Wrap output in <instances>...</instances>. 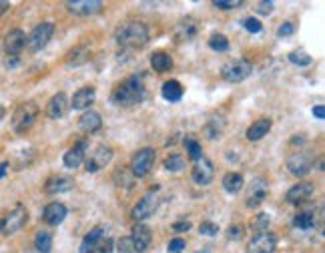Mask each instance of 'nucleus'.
<instances>
[{"label":"nucleus","instance_id":"obj_34","mask_svg":"<svg viewBox=\"0 0 325 253\" xmlns=\"http://www.w3.org/2000/svg\"><path fill=\"white\" fill-rule=\"evenodd\" d=\"M207 42H209V48L215 50V52H225V50L229 48V38H227L225 34H221V32L211 34Z\"/></svg>","mask_w":325,"mask_h":253},{"label":"nucleus","instance_id":"obj_38","mask_svg":"<svg viewBox=\"0 0 325 253\" xmlns=\"http://www.w3.org/2000/svg\"><path fill=\"white\" fill-rule=\"evenodd\" d=\"M133 181H135V177H133V173L129 171V169H125V167H119L117 171H115V183L119 185V187H133Z\"/></svg>","mask_w":325,"mask_h":253},{"label":"nucleus","instance_id":"obj_8","mask_svg":"<svg viewBox=\"0 0 325 253\" xmlns=\"http://www.w3.org/2000/svg\"><path fill=\"white\" fill-rule=\"evenodd\" d=\"M52 32H54V24H52V22H40V24L34 26L32 32L28 34L26 46H28L32 52L42 50V48L48 44V40L52 38Z\"/></svg>","mask_w":325,"mask_h":253},{"label":"nucleus","instance_id":"obj_50","mask_svg":"<svg viewBox=\"0 0 325 253\" xmlns=\"http://www.w3.org/2000/svg\"><path fill=\"white\" fill-rule=\"evenodd\" d=\"M313 115H315L317 119H325V107L323 105H315V107H313Z\"/></svg>","mask_w":325,"mask_h":253},{"label":"nucleus","instance_id":"obj_7","mask_svg":"<svg viewBox=\"0 0 325 253\" xmlns=\"http://www.w3.org/2000/svg\"><path fill=\"white\" fill-rule=\"evenodd\" d=\"M153 163H155V149L145 147V149L137 151L135 157H133V161H131V173H133V177L135 179L137 177L139 179L141 177H147L151 173V169H153Z\"/></svg>","mask_w":325,"mask_h":253},{"label":"nucleus","instance_id":"obj_52","mask_svg":"<svg viewBox=\"0 0 325 253\" xmlns=\"http://www.w3.org/2000/svg\"><path fill=\"white\" fill-rule=\"evenodd\" d=\"M291 143H293V145H303V143H305V137H303V135H295V137L291 139Z\"/></svg>","mask_w":325,"mask_h":253},{"label":"nucleus","instance_id":"obj_35","mask_svg":"<svg viewBox=\"0 0 325 253\" xmlns=\"http://www.w3.org/2000/svg\"><path fill=\"white\" fill-rule=\"evenodd\" d=\"M287 58H289V62H291V64H297V66H309V64L313 62L311 54H309V52H305L303 48H297V50L289 52V54H287Z\"/></svg>","mask_w":325,"mask_h":253},{"label":"nucleus","instance_id":"obj_22","mask_svg":"<svg viewBox=\"0 0 325 253\" xmlns=\"http://www.w3.org/2000/svg\"><path fill=\"white\" fill-rule=\"evenodd\" d=\"M66 111H68V99L64 93H56L46 105V115L50 119H60L66 115Z\"/></svg>","mask_w":325,"mask_h":253},{"label":"nucleus","instance_id":"obj_44","mask_svg":"<svg viewBox=\"0 0 325 253\" xmlns=\"http://www.w3.org/2000/svg\"><path fill=\"white\" fill-rule=\"evenodd\" d=\"M117 247H119V251L121 253H135V245H133L131 237H121V239L117 241Z\"/></svg>","mask_w":325,"mask_h":253},{"label":"nucleus","instance_id":"obj_10","mask_svg":"<svg viewBox=\"0 0 325 253\" xmlns=\"http://www.w3.org/2000/svg\"><path fill=\"white\" fill-rule=\"evenodd\" d=\"M313 161L315 159H313V155L309 151H299V153H293L287 159V169H289V173H293L297 177H303V175H307L311 171Z\"/></svg>","mask_w":325,"mask_h":253},{"label":"nucleus","instance_id":"obj_46","mask_svg":"<svg viewBox=\"0 0 325 253\" xmlns=\"http://www.w3.org/2000/svg\"><path fill=\"white\" fill-rule=\"evenodd\" d=\"M295 32V24L293 22H281L279 28H277V34L279 36H291Z\"/></svg>","mask_w":325,"mask_h":253},{"label":"nucleus","instance_id":"obj_45","mask_svg":"<svg viewBox=\"0 0 325 253\" xmlns=\"http://www.w3.org/2000/svg\"><path fill=\"white\" fill-rule=\"evenodd\" d=\"M243 237V227L237 223V225H231L229 229H227V239L229 241H239Z\"/></svg>","mask_w":325,"mask_h":253},{"label":"nucleus","instance_id":"obj_26","mask_svg":"<svg viewBox=\"0 0 325 253\" xmlns=\"http://www.w3.org/2000/svg\"><path fill=\"white\" fill-rule=\"evenodd\" d=\"M161 95H162V99H165V101H169V103H177V101H181V99H183V85H181L179 80H167V82L162 85Z\"/></svg>","mask_w":325,"mask_h":253},{"label":"nucleus","instance_id":"obj_40","mask_svg":"<svg viewBox=\"0 0 325 253\" xmlns=\"http://www.w3.org/2000/svg\"><path fill=\"white\" fill-rule=\"evenodd\" d=\"M269 215L267 213H259L257 217H255V221L251 223V229L253 231H257V233H261V231H267V227H269Z\"/></svg>","mask_w":325,"mask_h":253},{"label":"nucleus","instance_id":"obj_9","mask_svg":"<svg viewBox=\"0 0 325 253\" xmlns=\"http://www.w3.org/2000/svg\"><path fill=\"white\" fill-rule=\"evenodd\" d=\"M113 159V149L107 145H99L91 155H87L85 163H87V171L89 173H97L101 169H105Z\"/></svg>","mask_w":325,"mask_h":253},{"label":"nucleus","instance_id":"obj_19","mask_svg":"<svg viewBox=\"0 0 325 253\" xmlns=\"http://www.w3.org/2000/svg\"><path fill=\"white\" fill-rule=\"evenodd\" d=\"M311 195H313V185L307 183V181H303V183L293 185V187L287 191L285 199H287V203H291V205H299V203L307 201Z\"/></svg>","mask_w":325,"mask_h":253},{"label":"nucleus","instance_id":"obj_24","mask_svg":"<svg viewBox=\"0 0 325 253\" xmlns=\"http://www.w3.org/2000/svg\"><path fill=\"white\" fill-rule=\"evenodd\" d=\"M66 219V207L58 201L54 203H48L46 209H44V221L48 225H60L62 221Z\"/></svg>","mask_w":325,"mask_h":253},{"label":"nucleus","instance_id":"obj_18","mask_svg":"<svg viewBox=\"0 0 325 253\" xmlns=\"http://www.w3.org/2000/svg\"><path fill=\"white\" fill-rule=\"evenodd\" d=\"M24 46H26V34L20 28H14V30H10L6 34V38H4V50H6L8 56H16Z\"/></svg>","mask_w":325,"mask_h":253},{"label":"nucleus","instance_id":"obj_49","mask_svg":"<svg viewBox=\"0 0 325 253\" xmlns=\"http://www.w3.org/2000/svg\"><path fill=\"white\" fill-rule=\"evenodd\" d=\"M189 229H191V221H187V219L173 223V231H177V233H183V231H189Z\"/></svg>","mask_w":325,"mask_h":253},{"label":"nucleus","instance_id":"obj_15","mask_svg":"<svg viewBox=\"0 0 325 253\" xmlns=\"http://www.w3.org/2000/svg\"><path fill=\"white\" fill-rule=\"evenodd\" d=\"M87 151H89V141H78L74 147H70L66 153H64V165L68 167V169H76V167H80L83 163H85V159H87Z\"/></svg>","mask_w":325,"mask_h":253},{"label":"nucleus","instance_id":"obj_23","mask_svg":"<svg viewBox=\"0 0 325 253\" xmlns=\"http://www.w3.org/2000/svg\"><path fill=\"white\" fill-rule=\"evenodd\" d=\"M103 127V117L97 113V111H85L78 119V129L85 131V133H95Z\"/></svg>","mask_w":325,"mask_h":253},{"label":"nucleus","instance_id":"obj_4","mask_svg":"<svg viewBox=\"0 0 325 253\" xmlns=\"http://www.w3.org/2000/svg\"><path fill=\"white\" fill-rule=\"evenodd\" d=\"M28 221V211L22 205H16L14 209H10L2 219H0V233L2 235H12L16 231H20Z\"/></svg>","mask_w":325,"mask_h":253},{"label":"nucleus","instance_id":"obj_12","mask_svg":"<svg viewBox=\"0 0 325 253\" xmlns=\"http://www.w3.org/2000/svg\"><path fill=\"white\" fill-rule=\"evenodd\" d=\"M191 177L197 185H209L215 177V169H213V163L207 159V157H201L199 161H195L193 165V171H191Z\"/></svg>","mask_w":325,"mask_h":253},{"label":"nucleus","instance_id":"obj_14","mask_svg":"<svg viewBox=\"0 0 325 253\" xmlns=\"http://www.w3.org/2000/svg\"><path fill=\"white\" fill-rule=\"evenodd\" d=\"M267 191H269V185L263 177L253 179L249 185V191H247V207H259L263 203V199L267 197Z\"/></svg>","mask_w":325,"mask_h":253},{"label":"nucleus","instance_id":"obj_20","mask_svg":"<svg viewBox=\"0 0 325 253\" xmlns=\"http://www.w3.org/2000/svg\"><path fill=\"white\" fill-rule=\"evenodd\" d=\"M197 30H199V22H197L195 18H183V20L175 26V38H177L179 42H187V40L195 38Z\"/></svg>","mask_w":325,"mask_h":253},{"label":"nucleus","instance_id":"obj_36","mask_svg":"<svg viewBox=\"0 0 325 253\" xmlns=\"http://www.w3.org/2000/svg\"><path fill=\"white\" fill-rule=\"evenodd\" d=\"M293 225L297 229H311V227H315V213L313 211H303V213L295 215Z\"/></svg>","mask_w":325,"mask_h":253},{"label":"nucleus","instance_id":"obj_53","mask_svg":"<svg viewBox=\"0 0 325 253\" xmlns=\"http://www.w3.org/2000/svg\"><path fill=\"white\" fill-rule=\"evenodd\" d=\"M8 8H10V4H8V2H4V0H0V16H2Z\"/></svg>","mask_w":325,"mask_h":253},{"label":"nucleus","instance_id":"obj_29","mask_svg":"<svg viewBox=\"0 0 325 253\" xmlns=\"http://www.w3.org/2000/svg\"><path fill=\"white\" fill-rule=\"evenodd\" d=\"M89 48L87 46H76V48H72L68 54H66V64L68 66H80V64H85L87 60H89Z\"/></svg>","mask_w":325,"mask_h":253},{"label":"nucleus","instance_id":"obj_31","mask_svg":"<svg viewBox=\"0 0 325 253\" xmlns=\"http://www.w3.org/2000/svg\"><path fill=\"white\" fill-rule=\"evenodd\" d=\"M105 235V227H95V229H91L87 235H85V239H83V245H80V253H89V249L101 239Z\"/></svg>","mask_w":325,"mask_h":253},{"label":"nucleus","instance_id":"obj_41","mask_svg":"<svg viewBox=\"0 0 325 253\" xmlns=\"http://www.w3.org/2000/svg\"><path fill=\"white\" fill-rule=\"evenodd\" d=\"M199 233L205 237H215V235H219V225H215L213 221H203L199 225Z\"/></svg>","mask_w":325,"mask_h":253},{"label":"nucleus","instance_id":"obj_43","mask_svg":"<svg viewBox=\"0 0 325 253\" xmlns=\"http://www.w3.org/2000/svg\"><path fill=\"white\" fill-rule=\"evenodd\" d=\"M213 4L217 8H221V10H233V8H239L243 2L241 0H215Z\"/></svg>","mask_w":325,"mask_h":253},{"label":"nucleus","instance_id":"obj_1","mask_svg":"<svg viewBox=\"0 0 325 253\" xmlns=\"http://www.w3.org/2000/svg\"><path fill=\"white\" fill-rule=\"evenodd\" d=\"M147 97V87H145V76L143 74H133L127 80L119 82L113 91L111 101L119 107H135L143 103Z\"/></svg>","mask_w":325,"mask_h":253},{"label":"nucleus","instance_id":"obj_3","mask_svg":"<svg viewBox=\"0 0 325 253\" xmlns=\"http://www.w3.org/2000/svg\"><path fill=\"white\" fill-rule=\"evenodd\" d=\"M36 117H38V107H36V103H32V101L22 103V105L14 111V115H12V129H14V133H18V135L26 133V131L34 125Z\"/></svg>","mask_w":325,"mask_h":253},{"label":"nucleus","instance_id":"obj_27","mask_svg":"<svg viewBox=\"0 0 325 253\" xmlns=\"http://www.w3.org/2000/svg\"><path fill=\"white\" fill-rule=\"evenodd\" d=\"M223 189H225L227 193H231V195L239 193V191L243 189V175H241V173H235V171L227 173V175L223 177Z\"/></svg>","mask_w":325,"mask_h":253},{"label":"nucleus","instance_id":"obj_32","mask_svg":"<svg viewBox=\"0 0 325 253\" xmlns=\"http://www.w3.org/2000/svg\"><path fill=\"white\" fill-rule=\"evenodd\" d=\"M34 247L38 253H50L52 249V235L48 231H38L34 235Z\"/></svg>","mask_w":325,"mask_h":253},{"label":"nucleus","instance_id":"obj_48","mask_svg":"<svg viewBox=\"0 0 325 253\" xmlns=\"http://www.w3.org/2000/svg\"><path fill=\"white\" fill-rule=\"evenodd\" d=\"M257 12L263 14V16H269V14L273 12V2H271V0H269V2H267V0L259 2V4H257Z\"/></svg>","mask_w":325,"mask_h":253},{"label":"nucleus","instance_id":"obj_17","mask_svg":"<svg viewBox=\"0 0 325 253\" xmlns=\"http://www.w3.org/2000/svg\"><path fill=\"white\" fill-rule=\"evenodd\" d=\"M74 187V179L70 175H52L46 179L44 183V191L48 195H56V193H66Z\"/></svg>","mask_w":325,"mask_h":253},{"label":"nucleus","instance_id":"obj_13","mask_svg":"<svg viewBox=\"0 0 325 253\" xmlns=\"http://www.w3.org/2000/svg\"><path fill=\"white\" fill-rule=\"evenodd\" d=\"M131 241L135 245V253H143L149 249L151 241H153V231L149 225L145 223H135L133 231H131Z\"/></svg>","mask_w":325,"mask_h":253},{"label":"nucleus","instance_id":"obj_2","mask_svg":"<svg viewBox=\"0 0 325 253\" xmlns=\"http://www.w3.org/2000/svg\"><path fill=\"white\" fill-rule=\"evenodd\" d=\"M115 38L123 48H143L149 42V28L143 22H125L119 26Z\"/></svg>","mask_w":325,"mask_h":253},{"label":"nucleus","instance_id":"obj_25","mask_svg":"<svg viewBox=\"0 0 325 253\" xmlns=\"http://www.w3.org/2000/svg\"><path fill=\"white\" fill-rule=\"evenodd\" d=\"M271 121L269 119H259V121H255V123H251V127L247 129V139L249 141H259V139H263L269 131H271Z\"/></svg>","mask_w":325,"mask_h":253},{"label":"nucleus","instance_id":"obj_39","mask_svg":"<svg viewBox=\"0 0 325 253\" xmlns=\"http://www.w3.org/2000/svg\"><path fill=\"white\" fill-rule=\"evenodd\" d=\"M223 127H225V123H223V119L217 123V121H209L207 125H205V135L209 137V139H217L219 135H221V131H223Z\"/></svg>","mask_w":325,"mask_h":253},{"label":"nucleus","instance_id":"obj_5","mask_svg":"<svg viewBox=\"0 0 325 253\" xmlns=\"http://www.w3.org/2000/svg\"><path fill=\"white\" fill-rule=\"evenodd\" d=\"M159 191V185H153V189L147 193V195H143L141 199H139V203L133 207V211H131V219H135L137 223H143V219H147V217H151L155 211H157V205H159V199H157V193Z\"/></svg>","mask_w":325,"mask_h":253},{"label":"nucleus","instance_id":"obj_16","mask_svg":"<svg viewBox=\"0 0 325 253\" xmlns=\"http://www.w3.org/2000/svg\"><path fill=\"white\" fill-rule=\"evenodd\" d=\"M66 8L72 14L91 16V14H97V12L103 10V2L101 0H68L66 2Z\"/></svg>","mask_w":325,"mask_h":253},{"label":"nucleus","instance_id":"obj_55","mask_svg":"<svg viewBox=\"0 0 325 253\" xmlns=\"http://www.w3.org/2000/svg\"><path fill=\"white\" fill-rule=\"evenodd\" d=\"M4 113H6V111H4V107H2V105H0V119H2V117H4Z\"/></svg>","mask_w":325,"mask_h":253},{"label":"nucleus","instance_id":"obj_47","mask_svg":"<svg viewBox=\"0 0 325 253\" xmlns=\"http://www.w3.org/2000/svg\"><path fill=\"white\" fill-rule=\"evenodd\" d=\"M183 249H185V239L177 237V239L169 241V253H181Z\"/></svg>","mask_w":325,"mask_h":253},{"label":"nucleus","instance_id":"obj_6","mask_svg":"<svg viewBox=\"0 0 325 253\" xmlns=\"http://www.w3.org/2000/svg\"><path fill=\"white\" fill-rule=\"evenodd\" d=\"M251 70H253V64H251L249 60H245V58H235V60H229V62L223 66L221 74H223V78H225L227 82H243V80L251 74Z\"/></svg>","mask_w":325,"mask_h":253},{"label":"nucleus","instance_id":"obj_37","mask_svg":"<svg viewBox=\"0 0 325 253\" xmlns=\"http://www.w3.org/2000/svg\"><path fill=\"white\" fill-rule=\"evenodd\" d=\"M89 253H115V241L109 235H103L91 249Z\"/></svg>","mask_w":325,"mask_h":253},{"label":"nucleus","instance_id":"obj_11","mask_svg":"<svg viewBox=\"0 0 325 253\" xmlns=\"http://www.w3.org/2000/svg\"><path fill=\"white\" fill-rule=\"evenodd\" d=\"M277 247V237L271 231H261L257 235L251 237L249 245H247V253H273Z\"/></svg>","mask_w":325,"mask_h":253},{"label":"nucleus","instance_id":"obj_42","mask_svg":"<svg viewBox=\"0 0 325 253\" xmlns=\"http://www.w3.org/2000/svg\"><path fill=\"white\" fill-rule=\"evenodd\" d=\"M241 24H243V28H245L247 32H253V34L261 32V28H263V24H261L257 18H243Z\"/></svg>","mask_w":325,"mask_h":253},{"label":"nucleus","instance_id":"obj_51","mask_svg":"<svg viewBox=\"0 0 325 253\" xmlns=\"http://www.w3.org/2000/svg\"><path fill=\"white\" fill-rule=\"evenodd\" d=\"M18 64V56H8V60H6V66L8 68H14Z\"/></svg>","mask_w":325,"mask_h":253},{"label":"nucleus","instance_id":"obj_30","mask_svg":"<svg viewBox=\"0 0 325 253\" xmlns=\"http://www.w3.org/2000/svg\"><path fill=\"white\" fill-rule=\"evenodd\" d=\"M183 143H185V149H187V155H189L191 161H199L203 157V147L193 135H187Z\"/></svg>","mask_w":325,"mask_h":253},{"label":"nucleus","instance_id":"obj_33","mask_svg":"<svg viewBox=\"0 0 325 253\" xmlns=\"http://www.w3.org/2000/svg\"><path fill=\"white\" fill-rule=\"evenodd\" d=\"M185 165H187V161H185V157H183V155H179V153L169 155V157L165 159V163H162V167H165L167 171H171V173H179V171H183V169H185Z\"/></svg>","mask_w":325,"mask_h":253},{"label":"nucleus","instance_id":"obj_54","mask_svg":"<svg viewBox=\"0 0 325 253\" xmlns=\"http://www.w3.org/2000/svg\"><path fill=\"white\" fill-rule=\"evenodd\" d=\"M6 169H8V163H2V165H0V179L6 175Z\"/></svg>","mask_w":325,"mask_h":253},{"label":"nucleus","instance_id":"obj_28","mask_svg":"<svg viewBox=\"0 0 325 253\" xmlns=\"http://www.w3.org/2000/svg\"><path fill=\"white\" fill-rule=\"evenodd\" d=\"M151 66L157 70V72H167V70H171L173 68V58H171V54H167V52H153L151 54Z\"/></svg>","mask_w":325,"mask_h":253},{"label":"nucleus","instance_id":"obj_21","mask_svg":"<svg viewBox=\"0 0 325 253\" xmlns=\"http://www.w3.org/2000/svg\"><path fill=\"white\" fill-rule=\"evenodd\" d=\"M95 99H97L95 89H93V87H83L80 91H76V93H74L70 107H72L74 111H87V109L95 103Z\"/></svg>","mask_w":325,"mask_h":253}]
</instances>
